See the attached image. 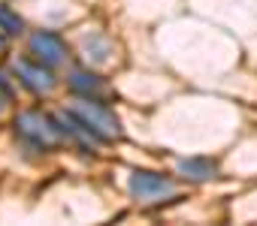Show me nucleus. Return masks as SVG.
Masks as SVG:
<instances>
[{
  "instance_id": "obj_6",
  "label": "nucleus",
  "mask_w": 257,
  "mask_h": 226,
  "mask_svg": "<svg viewBox=\"0 0 257 226\" xmlns=\"http://www.w3.org/2000/svg\"><path fill=\"white\" fill-rule=\"evenodd\" d=\"M179 172L191 181H212L218 175V163L209 157H185L179 160Z\"/></svg>"
},
{
  "instance_id": "obj_7",
  "label": "nucleus",
  "mask_w": 257,
  "mask_h": 226,
  "mask_svg": "<svg viewBox=\"0 0 257 226\" xmlns=\"http://www.w3.org/2000/svg\"><path fill=\"white\" fill-rule=\"evenodd\" d=\"M67 82H70V88H73L76 94H82V96H94V94H103V90H106L103 78L94 76V72H85V70H73Z\"/></svg>"
},
{
  "instance_id": "obj_8",
  "label": "nucleus",
  "mask_w": 257,
  "mask_h": 226,
  "mask_svg": "<svg viewBox=\"0 0 257 226\" xmlns=\"http://www.w3.org/2000/svg\"><path fill=\"white\" fill-rule=\"evenodd\" d=\"M82 48H85V58H88V60H94V64H103V60H109V54H112L109 40H106V36H100V34L85 36V40H82Z\"/></svg>"
},
{
  "instance_id": "obj_4",
  "label": "nucleus",
  "mask_w": 257,
  "mask_h": 226,
  "mask_svg": "<svg viewBox=\"0 0 257 226\" xmlns=\"http://www.w3.org/2000/svg\"><path fill=\"white\" fill-rule=\"evenodd\" d=\"M28 48H31V54H34L40 64H46V66H52V70H55V66H64L67 58H70L67 42H64L55 30H37V34H31Z\"/></svg>"
},
{
  "instance_id": "obj_10",
  "label": "nucleus",
  "mask_w": 257,
  "mask_h": 226,
  "mask_svg": "<svg viewBox=\"0 0 257 226\" xmlns=\"http://www.w3.org/2000/svg\"><path fill=\"white\" fill-rule=\"evenodd\" d=\"M0 90H4L7 96H13V84L7 82V76H4V72H0Z\"/></svg>"
},
{
  "instance_id": "obj_9",
  "label": "nucleus",
  "mask_w": 257,
  "mask_h": 226,
  "mask_svg": "<svg viewBox=\"0 0 257 226\" xmlns=\"http://www.w3.org/2000/svg\"><path fill=\"white\" fill-rule=\"evenodd\" d=\"M22 30H25V18H22L13 6L0 4V34H7V36H19Z\"/></svg>"
},
{
  "instance_id": "obj_1",
  "label": "nucleus",
  "mask_w": 257,
  "mask_h": 226,
  "mask_svg": "<svg viewBox=\"0 0 257 226\" xmlns=\"http://www.w3.org/2000/svg\"><path fill=\"white\" fill-rule=\"evenodd\" d=\"M73 115L100 139V142H112V139H118L121 136V121H118V115L109 108V106H103V102H97L94 96H79L73 106H67Z\"/></svg>"
},
{
  "instance_id": "obj_12",
  "label": "nucleus",
  "mask_w": 257,
  "mask_h": 226,
  "mask_svg": "<svg viewBox=\"0 0 257 226\" xmlns=\"http://www.w3.org/2000/svg\"><path fill=\"white\" fill-rule=\"evenodd\" d=\"M7 40H10L7 34H0V52H4V48H7Z\"/></svg>"
},
{
  "instance_id": "obj_3",
  "label": "nucleus",
  "mask_w": 257,
  "mask_h": 226,
  "mask_svg": "<svg viewBox=\"0 0 257 226\" xmlns=\"http://www.w3.org/2000/svg\"><path fill=\"white\" fill-rule=\"evenodd\" d=\"M127 187H131V196L140 199V202H161V199H170L176 193V184L167 175H158V172H149V169L131 172Z\"/></svg>"
},
{
  "instance_id": "obj_5",
  "label": "nucleus",
  "mask_w": 257,
  "mask_h": 226,
  "mask_svg": "<svg viewBox=\"0 0 257 226\" xmlns=\"http://www.w3.org/2000/svg\"><path fill=\"white\" fill-rule=\"evenodd\" d=\"M16 76H19V78H22V84H25L28 90H34V94H49V90L55 88L52 66L40 64L37 58H34V60H31V58L16 60Z\"/></svg>"
},
{
  "instance_id": "obj_2",
  "label": "nucleus",
  "mask_w": 257,
  "mask_h": 226,
  "mask_svg": "<svg viewBox=\"0 0 257 226\" xmlns=\"http://www.w3.org/2000/svg\"><path fill=\"white\" fill-rule=\"evenodd\" d=\"M16 133L40 151H52L64 139L55 115L49 118V115H40V112H22V115H16Z\"/></svg>"
},
{
  "instance_id": "obj_11",
  "label": "nucleus",
  "mask_w": 257,
  "mask_h": 226,
  "mask_svg": "<svg viewBox=\"0 0 257 226\" xmlns=\"http://www.w3.org/2000/svg\"><path fill=\"white\" fill-rule=\"evenodd\" d=\"M7 100H10V96H7L4 90H0V112H4V108H7Z\"/></svg>"
}]
</instances>
